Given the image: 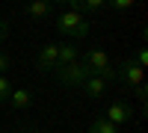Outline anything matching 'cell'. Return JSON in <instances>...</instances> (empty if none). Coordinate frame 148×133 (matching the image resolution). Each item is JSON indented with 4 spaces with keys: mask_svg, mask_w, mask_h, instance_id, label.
I'll use <instances>...</instances> for the list:
<instances>
[{
    "mask_svg": "<svg viewBox=\"0 0 148 133\" xmlns=\"http://www.w3.org/2000/svg\"><path fill=\"white\" fill-rule=\"evenodd\" d=\"M6 35H9V24L0 21V42H6Z\"/></svg>",
    "mask_w": 148,
    "mask_h": 133,
    "instance_id": "18",
    "label": "cell"
},
{
    "mask_svg": "<svg viewBox=\"0 0 148 133\" xmlns=\"http://www.w3.org/2000/svg\"><path fill=\"white\" fill-rule=\"evenodd\" d=\"M9 95H12V83L6 80V74H0V104L9 101Z\"/></svg>",
    "mask_w": 148,
    "mask_h": 133,
    "instance_id": "14",
    "label": "cell"
},
{
    "mask_svg": "<svg viewBox=\"0 0 148 133\" xmlns=\"http://www.w3.org/2000/svg\"><path fill=\"white\" fill-rule=\"evenodd\" d=\"M89 133H119V127L110 124L107 118H95V121L89 124Z\"/></svg>",
    "mask_w": 148,
    "mask_h": 133,
    "instance_id": "12",
    "label": "cell"
},
{
    "mask_svg": "<svg viewBox=\"0 0 148 133\" xmlns=\"http://www.w3.org/2000/svg\"><path fill=\"white\" fill-rule=\"evenodd\" d=\"M133 92H136V98H139V101L145 104V98H148V86H145V83H142V86H136Z\"/></svg>",
    "mask_w": 148,
    "mask_h": 133,
    "instance_id": "17",
    "label": "cell"
},
{
    "mask_svg": "<svg viewBox=\"0 0 148 133\" xmlns=\"http://www.w3.org/2000/svg\"><path fill=\"white\" fill-rule=\"evenodd\" d=\"M133 65H139L142 71H145V65H148V50L145 47H136V50H133V59H130Z\"/></svg>",
    "mask_w": 148,
    "mask_h": 133,
    "instance_id": "13",
    "label": "cell"
},
{
    "mask_svg": "<svg viewBox=\"0 0 148 133\" xmlns=\"http://www.w3.org/2000/svg\"><path fill=\"white\" fill-rule=\"evenodd\" d=\"M77 59H80V50L74 44H59V65H71V62H77Z\"/></svg>",
    "mask_w": 148,
    "mask_h": 133,
    "instance_id": "10",
    "label": "cell"
},
{
    "mask_svg": "<svg viewBox=\"0 0 148 133\" xmlns=\"http://www.w3.org/2000/svg\"><path fill=\"white\" fill-rule=\"evenodd\" d=\"M56 30L62 33V35H71V39H86L92 27H89V21H86L83 15L65 9V12H59V15H56Z\"/></svg>",
    "mask_w": 148,
    "mask_h": 133,
    "instance_id": "1",
    "label": "cell"
},
{
    "mask_svg": "<svg viewBox=\"0 0 148 133\" xmlns=\"http://www.w3.org/2000/svg\"><path fill=\"white\" fill-rule=\"evenodd\" d=\"M36 65H39V71H56V65H59V44H53V42L42 44L39 56H36Z\"/></svg>",
    "mask_w": 148,
    "mask_h": 133,
    "instance_id": "4",
    "label": "cell"
},
{
    "mask_svg": "<svg viewBox=\"0 0 148 133\" xmlns=\"http://www.w3.org/2000/svg\"><path fill=\"white\" fill-rule=\"evenodd\" d=\"M51 12H53V6L45 3V0H39V3H30V6H27V15H33V18H45V15H51Z\"/></svg>",
    "mask_w": 148,
    "mask_h": 133,
    "instance_id": "11",
    "label": "cell"
},
{
    "mask_svg": "<svg viewBox=\"0 0 148 133\" xmlns=\"http://www.w3.org/2000/svg\"><path fill=\"white\" fill-rule=\"evenodd\" d=\"M68 9L86 18V15H92V12L107 9V0H68Z\"/></svg>",
    "mask_w": 148,
    "mask_h": 133,
    "instance_id": "7",
    "label": "cell"
},
{
    "mask_svg": "<svg viewBox=\"0 0 148 133\" xmlns=\"http://www.w3.org/2000/svg\"><path fill=\"white\" fill-rule=\"evenodd\" d=\"M9 101H12V106H15V110H27L30 101H33V95H30V89H12Z\"/></svg>",
    "mask_w": 148,
    "mask_h": 133,
    "instance_id": "9",
    "label": "cell"
},
{
    "mask_svg": "<svg viewBox=\"0 0 148 133\" xmlns=\"http://www.w3.org/2000/svg\"><path fill=\"white\" fill-rule=\"evenodd\" d=\"M80 89H83V95H89V98L98 101L101 95H107V80H104V77H89Z\"/></svg>",
    "mask_w": 148,
    "mask_h": 133,
    "instance_id": "8",
    "label": "cell"
},
{
    "mask_svg": "<svg viewBox=\"0 0 148 133\" xmlns=\"http://www.w3.org/2000/svg\"><path fill=\"white\" fill-rule=\"evenodd\" d=\"M116 80H121V83H127V86L136 89V86H142V83H145V71H142L139 65H133L130 59H127V62L116 71Z\"/></svg>",
    "mask_w": 148,
    "mask_h": 133,
    "instance_id": "6",
    "label": "cell"
},
{
    "mask_svg": "<svg viewBox=\"0 0 148 133\" xmlns=\"http://www.w3.org/2000/svg\"><path fill=\"white\" fill-rule=\"evenodd\" d=\"M83 62H86V68L92 71V77H104L107 83L116 80V68L110 65V56H107L104 50H89Z\"/></svg>",
    "mask_w": 148,
    "mask_h": 133,
    "instance_id": "3",
    "label": "cell"
},
{
    "mask_svg": "<svg viewBox=\"0 0 148 133\" xmlns=\"http://www.w3.org/2000/svg\"><path fill=\"white\" fill-rule=\"evenodd\" d=\"M53 74H56V80L62 83V86H68V89H80L83 83L92 77V71L86 68L83 59H77V62H71V65H59Z\"/></svg>",
    "mask_w": 148,
    "mask_h": 133,
    "instance_id": "2",
    "label": "cell"
},
{
    "mask_svg": "<svg viewBox=\"0 0 148 133\" xmlns=\"http://www.w3.org/2000/svg\"><path fill=\"white\" fill-rule=\"evenodd\" d=\"M107 9H116V12H127V9H133V0H113V3H107Z\"/></svg>",
    "mask_w": 148,
    "mask_h": 133,
    "instance_id": "15",
    "label": "cell"
},
{
    "mask_svg": "<svg viewBox=\"0 0 148 133\" xmlns=\"http://www.w3.org/2000/svg\"><path fill=\"white\" fill-rule=\"evenodd\" d=\"M9 68H12V56L0 50V74H3V71H9Z\"/></svg>",
    "mask_w": 148,
    "mask_h": 133,
    "instance_id": "16",
    "label": "cell"
},
{
    "mask_svg": "<svg viewBox=\"0 0 148 133\" xmlns=\"http://www.w3.org/2000/svg\"><path fill=\"white\" fill-rule=\"evenodd\" d=\"M104 118H107L110 124L119 127V124H127L130 118H133V110H130V104H125V101H113V104L107 106V115Z\"/></svg>",
    "mask_w": 148,
    "mask_h": 133,
    "instance_id": "5",
    "label": "cell"
}]
</instances>
